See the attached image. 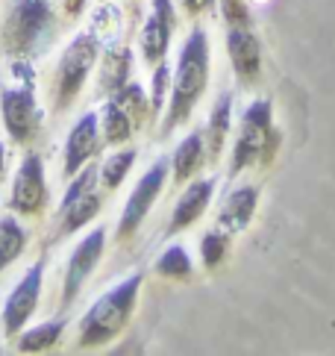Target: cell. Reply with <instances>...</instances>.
I'll list each match as a JSON object with an SVG mask.
<instances>
[{"mask_svg":"<svg viewBox=\"0 0 335 356\" xmlns=\"http://www.w3.org/2000/svg\"><path fill=\"white\" fill-rule=\"evenodd\" d=\"M209 74H212V54H209V35L206 30L197 27L188 33V39L179 47L177 68L171 77V97L165 106V118L159 127V136H171L177 127H183L191 112L197 109L203 100L206 88H209Z\"/></svg>","mask_w":335,"mask_h":356,"instance_id":"cell-1","label":"cell"},{"mask_svg":"<svg viewBox=\"0 0 335 356\" xmlns=\"http://www.w3.org/2000/svg\"><path fill=\"white\" fill-rule=\"evenodd\" d=\"M141 286H145V274L136 271L126 280H121L118 286L103 291L83 315L80 333H76V348L95 350V348H103V345H109V341L118 339L126 330V324H130L136 307H138Z\"/></svg>","mask_w":335,"mask_h":356,"instance_id":"cell-2","label":"cell"},{"mask_svg":"<svg viewBox=\"0 0 335 356\" xmlns=\"http://www.w3.org/2000/svg\"><path fill=\"white\" fill-rule=\"evenodd\" d=\"M56 33V15L50 0H12L0 27L3 54L15 59H30L50 44Z\"/></svg>","mask_w":335,"mask_h":356,"instance_id":"cell-3","label":"cell"},{"mask_svg":"<svg viewBox=\"0 0 335 356\" xmlns=\"http://www.w3.org/2000/svg\"><path fill=\"white\" fill-rule=\"evenodd\" d=\"M12 77L15 80L0 88V118L12 142L30 145L44 118L35 104V74L27 59H18L12 65Z\"/></svg>","mask_w":335,"mask_h":356,"instance_id":"cell-4","label":"cell"},{"mask_svg":"<svg viewBox=\"0 0 335 356\" xmlns=\"http://www.w3.org/2000/svg\"><path fill=\"white\" fill-rule=\"evenodd\" d=\"M279 145V133L274 127V106L270 100H253L241 115V133L233 147V162H229V177H238L244 168L256 162H270Z\"/></svg>","mask_w":335,"mask_h":356,"instance_id":"cell-5","label":"cell"},{"mask_svg":"<svg viewBox=\"0 0 335 356\" xmlns=\"http://www.w3.org/2000/svg\"><path fill=\"white\" fill-rule=\"evenodd\" d=\"M97 59H100V39L92 30L74 35L71 44L62 50V59H59V68H56V86H54L56 112L71 109V104L80 97L88 77H92Z\"/></svg>","mask_w":335,"mask_h":356,"instance_id":"cell-6","label":"cell"},{"mask_svg":"<svg viewBox=\"0 0 335 356\" xmlns=\"http://www.w3.org/2000/svg\"><path fill=\"white\" fill-rule=\"evenodd\" d=\"M103 209V195H100V177L92 162L80 168L65 188V197L59 203V236H71L80 227L92 224Z\"/></svg>","mask_w":335,"mask_h":356,"instance_id":"cell-7","label":"cell"},{"mask_svg":"<svg viewBox=\"0 0 335 356\" xmlns=\"http://www.w3.org/2000/svg\"><path fill=\"white\" fill-rule=\"evenodd\" d=\"M171 177V159H156L150 168L138 177V183L133 186L130 197H126L124 209H121V218H118V241H126L130 236L138 233V227L145 224V218L150 215L153 203L159 200V195L165 192V183Z\"/></svg>","mask_w":335,"mask_h":356,"instance_id":"cell-8","label":"cell"},{"mask_svg":"<svg viewBox=\"0 0 335 356\" xmlns=\"http://www.w3.org/2000/svg\"><path fill=\"white\" fill-rule=\"evenodd\" d=\"M42 286H44V257L35 259L27 274L18 280V286L9 291V298L3 303V315H0V321H3V333L6 339H15L27 321L33 318V312L38 309V298H42Z\"/></svg>","mask_w":335,"mask_h":356,"instance_id":"cell-9","label":"cell"},{"mask_svg":"<svg viewBox=\"0 0 335 356\" xmlns=\"http://www.w3.org/2000/svg\"><path fill=\"white\" fill-rule=\"evenodd\" d=\"M47 177H44V162L38 154H27L24 162L18 165L15 180H12V192H9V209L15 215H38L47 207Z\"/></svg>","mask_w":335,"mask_h":356,"instance_id":"cell-10","label":"cell"},{"mask_svg":"<svg viewBox=\"0 0 335 356\" xmlns=\"http://www.w3.org/2000/svg\"><path fill=\"white\" fill-rule=\"evenodd\" d=\"M103 250H106V230H103V227H95L92 233H85L80 238V245L74 248L71 259H68L65 283H62V300L65 303H71L83 291L88 277L95 274V268L103 259Z\"/></svg>","mask_w":335,"mask_h":356,"instance_id":"cell-11","label":"cell"},{"mask_svg":"<svg viewBox=\"0 0 335 356\" xmlns=\"http://www.w3.org/2000/svg\"><path fill=\"white\" fill-rule=\"evenodd\" d=\"M103 147V136H100V118L97 112H83L80 118L74 121L71 133H68V142H65V162H62V174L65 180L85 168Z\"/></svg>","mask_w":335,"mask_h":356,"instance_id":"cell-12","label":"cell"},{"mask_svg":"<svg viewBox=\"0 0 335 356\" xmlns=\"http://www.w3.org/2000/svg\"><path fill=\"white\" fill-rule=\"evenodd\" d=\"M177 27V18H174V3L171 0H153V9L141 27L138 35V47H141V59L147 65H156L168 56V47H171V35Z\"/></svg>","mask_w":335,"mask_h":356,"instance_id":"cell-13","label":"cell"},{"mask_svg":"<svg viewBox=\"0 0 335 356\" xmlns=\"http://www.w3.org/2000/svg\"><path fill=\"white\" fill-rule=\"evenodd\" d=\"M227 56L233 74L238 77V83L250 86L259 80L262 74V44L256 39L253 27L247 24H236V27H227Z\"/></svg>","mask_w":335,"mask_h":356,"instance_id":"cell-14","label":"cell"},{"mask_svg":"<svg viewBox=\"0 0 335 356\" xmlns=\"http://www.w3.org/2000/svg\"><path fill=\"white\" fill-rule=\"evenodd\" d=\"M215 177H206V180H191L186 186V192L179 195V200L174 203V212H171V221H168V230L165 236H177V233H183L188 230L191 224H197L206 209H209V203L215 197Z\"/></svg>","mask_w":335,"mask_h":356,"instance_id":"cell-15","label":"cell"},{"mask_svg":"<svg viewBox=\"0 0 335 356\" xmlns=\"http://www.w3.org/2000/svg\"><path fill=\"white\" fill-rule=\"evenodd\" d=\"M256 209H259V186H250V183L236 186L221 203V209H218L215 227L224 230L227 236H238L250 227Z\"/></svg>","mask_w":335,"mask_h":356,"instance_id":"cell-16","label":"cell"},{"mask_svg":"<svg viewBox=\"0 0 335 356\" xmlns=\"http://www.w3.org/2000/svg\"><path fill=\"white\" fill-rule=\"evenodd\" d=\"M206 162H209V156H206V136H203V130L188 133V136L183 138V142L177 145L174 156H171L174 183H177V186L188 183L191 177H197V171L203 168Z\"/></svg>","mask_w":335,"mask_h":356,"instance_id":"cell-17","label":"cell"},{"mask_svg":"<svg viewBox=\"0 0 335 356\" xmlns=\"http://www.w3.org/2000/svg\"><path fill=\"white\" fill-rule=\"evenodd\" d=\"M229 127H233V95L224 92L218 95L215 106L209 112V124H206V156H209V162H215L218 156H221V150L227 145L229 138Z\"/></svg>","mask_w":335,"mask_h":356,"instance_id":"cell-18","label":"cell"},{"mask_svg":"<svg viewBox=\"0 0 335 356\" xmlns=\"http://www.w3.org/2000/svg\"><path fill=\"white\" fill-rule=\"evenodd\" d=\"M100 136H103V145H112V147H121L126 145L133 138V130H136V124L133 118L126 115V112L115 104V100L109 97L106 104H103L100 109Z\"/></svg>","mask_w":335,"mask_h":356,"instance_id":"cell-19","label":"cell"},{"mask_svg":"<svg viewBox=\"0 0 335 356\" xmlns=\"http://www.w3.org/2000/svg\"><path fill=\"white\" fill-rule=\"evenodd\" d=\"M62 333H65V321L62 318H54V321H44V324H35L30 330L18 333V353H44L50 348L59 345Z\"/></svg>","mask_w":335,"mask_h":356,"instance_id":"cell-20","label":"cell"},{"mask_svg":"<svg viewBox=\"0 0 335 356\" xmlns=\"http://www.w3.org/2000/svg\"><path fill=\"white\" fill-rule=\"evenodd\" d=\"M27 230L15 215H0V274L27 250Z\"/></svg>","mask_w":335,"mask_h":356,"instance_id":"cell-21","label":"cell"},{"mask_svg":"<svg viewBox=\"0 0 335 356\" xmlns=\"http://www.w3.org/2000/svg\"><path fill=\"white\" fill-rule=\"evenodd\" d=\"M115 104H118L126 115L133 118V124L136 127H141V124H147V118L153 115V109H150V97H147V92H145V86H138V83H130L126 80L118 92H112L109 95Z\"/></svg>","mask_w":335,"mask_h":356,"instance_id":"cell-22","label":"cell"},{"mask_svg":"<svg viewBox=\"0 0 335 356\" xmlns=\"http://www.w3.org/2000/svg\"><path fill=\"white\" fill-rule=\"evenodd\" d=\"M136 147H124V150H115V154L106 159L97 168V177H100V188L103 192H115L124 180H126V174L133 171V165H136Z\"/></svg>","mask_w":335,"mask_h":356,"instance_id":"cell-23","label":"cell"},{"mask_svg":"<svg viewBox=\"0 0 335 356\" xmlns=\"http://www.w3.org/2000/svg\"><path fill=\"white\" fill-rule=\"evenodd\" d=\"M156 274L165 280H191L195 262H191L188 250L183 245H168L162 250V257L156 259Z\"/></svg>","mask_w":335,"mask_h":356,"instance_id":"cell-24","label":"cell"},{"mask_svg":"<svg viewBox=\"0 0 335 356\" xmlns=\"http://www.w3.org/2000/svg\"><path fill=\"white\" fill-rule=\"evenodd\" d=\"M130 68H133V54L126 47H118V50H109L106 54V65H103V88L112 95L130 80Z\"/></svg>","mask_w":335,"mask_h":356,"instance_id":"cell-25","label":"cell"},{"mask_svg":"<svg viewBox=\"0 0 335 356\" xmlns=\"http://www.w3.org/2000/svg\"><path fill=\"white\" fill-rule=\"evenodd\" d=\"M171 77H174V68L168 62H156L153 65V80H150V109L153 115L156 112H165L168 106V97H171Z\"/></svg>","mask_w":335,"mask_h":356,"instance_id":"cell-26","label":"cell"},{"mask_svg":"<svg viewBox=\"0 0 335 356\" xmlns=\"http://www.w3.org/2000/svg\"><path fill=\"white\" fill-rule=\"evenodd\" d=\"M227 248H229V236L224 233V230H209L203 238H200V259H203V265L206 268H218L224 259H227Z\"/></svg>","mask_w":335,"mask_h":356,"instance_id":"cell-27","label":"cell"},{"mask_svg":"<svg viewBox=\"0 0 335 356\" xmlns=\"http://www.w3.org/2000/svg\"><path fill=\"white\" fill-rule=\"evenodd\" d=\"M221 15H224L227 27H236V24H247V27H253L247 0H221Z\"/></svg>","mask_w":335,"mask_h":356,"instance_id":"cell-28","label":"cell"},{"mask_svg":"<svg viewBox=\"0 0 335 356\" xmlns=\"http://www.w3.org/2000/svg\"><path fill=\"white\" fill-rule=\"evenodd\" d=\"M183 3V9L188 12V15H203V12H212L218 0H179Z\"/></svg>","mask_w":335,"mask_h":356,"instance_id":"cell-29","label":"cell"},{"mask_svg":"<svg viewBox=\"0 0 335 356\" xmlns=\"http://www.w3.org/2000/svg\"><path fill=\"white\" fill-rule=\"evenodd\" d=\"M85 3H88V0H62V9H65L68 18H76L85 9Z\"/></svg>","mask_w":335,"mask_h":356,"instance_id":"cell-30","label":"cell"},{"mask_svg":"<svg viewBox=\"0 0 335 356\" xmlns=\"http://www.w3.org/2000/svg\"><path fill=\"white\" fill-rule=\"evenodd\" d=\"M3 174H6V147L0 142V186H3Z\"/></svg>","mask_w":335,"mask_h":356,"instance_id":"cell-31","label":"cell"}]
</instances>
